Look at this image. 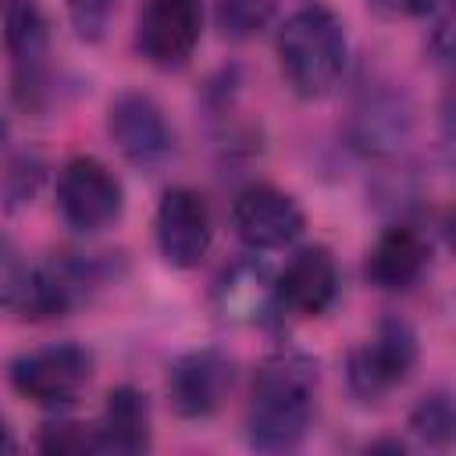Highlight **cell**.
<instances>
[{
    "instance_id": "obj_9",
    "label": "cell",
    "mask_w": 456,
    "mask_h": 456,
    "mask_svg": "<svg viewBox=\"0 0 456 456\" xmlns=\"http://www.w3.org/2000/svg\"><path fill=\"white\" fill-rule=\"evenodd\" d=\"M100 278H103V267L96 260L57 256L25 274V285L14 299V306L21 310V317H32V321L64 317L100 285Z\"/></svg>"
},
{
    "instance_id": "obj_20",
    "label": "cell",
    "mask_w": 456,
    "mask_h": 456,
    "mask_svg": "<svg viewBox=\"0 0 456 456\" xmlns=\"http://www.w3.org/2000/svg\"><path fill=\"white\" fill-rule=\"evenodd\" d=\"M25 274L28 271H25L21 256H18V249L7 239H0V310L14 306V299H18L21 285H25Z\"/></svg>"
},
{
    "instance_id": "obj_8",
    "label": "cell",
    "mask_w": 456,
    "mask_h": 456,
    "mask_svg": "<svg viewBox=\"0 0 456 456\" xmlns=\"http://www.w3.org/2000/svg\"><path fill=\"white\" fill-rule=\"evenodd\" d=\"M153 228H157V249L167 267L192 271L210 253V242H214L210 207L189 185H175L160 196Z\"/></svg>"
},
{
    "instance_id": "obj_13",
    "label": "cell",
    "mask_w": 456,
    "mask_h": 456,
    "mask_svg": "<svg viewBox=\"0 0 456 456\" xmlns=\"http://www.w3.org/2000/svg\"><path fill=\"white\" fill-rule=\"evenodd\" d=\"M7 50L14 64V86L25 103H36V96L46 89V68H50V36L39 7L32 0H7Z\"/></svg>"
},
{
    "instance_id": "obj_10",
    "label": "cell",
    "mask_w": 456,
    "mask_h": 456,
    "mask_svg": "<svg viewBox=\"0 0 456 456\" xmlns=\"http://www.w3.org/2000/svg\"><path fill=\"white\" fill-rule=\"evenodd\" d=\"M232 228L249 249H285L306 228L299 203L274 185H246L232 203Z\"/></svg>"
},
{
    "instance_id": "obj_16",
    "label": "cell",
    "mask_w": 456,
    "mask_h": 456,
    "mask_svg": "<svg viewBox=\"0 0 456 456\" xmlns=\"http://www.w3.org/2000/svg\"><path fill=\"white\" fill-rule=\"evenodd\" d=\"M274 14V0H214V21L224 39L242 43L267 28Z\"/></svg>"
},
{
    "instance_id": "obj_12",
    "label": "cell",
    "mask_w": 456,
    "mask_h": 456,
    "mask_svg": "<svg viewBox=\"0 0 456 456\" xmlns=\"http://www.w3.org/2000/svg\"><path fill=\"white\" fill-rule=\"evenodd\" d=\"M232 385H235V363L221 349L185 353L167 370L171 410L185 420H200V417H210L214 410H221Z\"/></svg>"
},
{
    "instance_id": "obj_18",
    "label": "cell",
    "mask_w": 456,
    "mask_h": 456,
    "mask_svg": "<svg viewBox=\"0 0 456 456\" xmlns=\"http://www.w3.org/2000/svg\"><path fill=\"white\" fill-rule=\"evenodd\" d=\"M110 14H114V0H68L71 28L86 43L103 39V32L110 25Z\"/></svg>"
},
{
    "instance_id": "obj_4",
    "label": "cell",
    "mask_w": 456,
    "mask_h": 456,
    "mask_svg": "<svg viewBox=\"0 0 456 456\" xmlns=\"http://www.w3.org/2000/svg\"><path fill=\"white\" fill-rule=\"evenodd\" d=\"M57 210L75 232H103L121 217L125 189L103 160L78 153L57 171Z\"/></svg>"
},
{
    "instance_id": "obj_19",
    "label": "cell",
    "mask_w": 456,
    "mask_h": 456,
    "mask_svg": "<svg viewBox=\"0 0 456 456\" xmlns=\"http://www.w3.org/2000/svg\"><path fill=\"white\" fill-rule=\"evenodd\" d=\"M43 452H93V424H75V420H57L46 424L39 435Z\"/></svg>"
},
{
    "instance_id": "obj_22",
    "label": "cell",
    "mask_w": 456,
    "mask_h": 456,
    "mask_svg": "<svg viewBox=\"0 0 456 456\" xmlns=\"http://www.w3.org/2000/svg\"><path fill=\"white\" fill-rule=\"evenodd\" d=\"M18 449V442L11 438V431L4 428V420H0V452H14Z\"/></svg>"
},
{
    "instance_id": "obj_6",
    "label": "cell",
    "mask_w": 456,
    "mask_h": 456,
    "mask_svg": "<svg viewBox=\"0 0 456 456\" xmlns=\"http://www.w3.org/2000/svg\"><path fill=\"white\" fill-rule=\"evenodd\" d=\"M203 36V0H146L135 21V50L153 68H182Z\"/></svg>"
},
{
    "instance_id": "obj_17",
    "label": "cell",
    "mask_w": 456,
    "mask_h": 456,
    "mask_svg": "<svg viewBox=\"0 0 456 456\" xmlns=\"http://www.w3.org/2000/svg\"><path fill=\"white\" fill-rule=\"evenodd\" d=\"M410 428L417 438H424L428 445H445L452 438L456 428V413H452V399L445 392H431L424 395L413 413H410Z\"/></svg>"
},
{
    "instance_id": "obj_14",
    "label": "cell",
    "mask_w": 456,
    "mask_h": 456,
    "mask_svg": "<svg viewBox=\"0 0 456 456\" xmlns=\"http://www.w3.org/2000/svg\"><path fill=\"white\" fill-rule=\"evenodd\" d=\"M428 264H431V242L410 224H392L370 246L363 274L381 292H406L420 281Z\"/></svg>"
},
{
    "instance_id": "obj_3",
    "label": "cell",
    "mask_w": 456,
    "mask_h": 456,
    "mask_svg": "<svg viewBox=\"0 0 456 456\" xmlns=\"http://www.w3.org/2000/svg\"><path fill=\"white\" fill-rule=\"evenodd\" d=\"M7 378L21 399L43 410H61V406H71L89 385L93 353L78 342H53V346L14 356Z\"/></svg>"
},
{
    "instance_id": "obj_11",
    "label": "cell",
    "mask_w": 456,
    "mask_h": 456,
    "mask_svg": "<svg viewBox=\"0 0 456 456\" xmlns=\"http://www.w3.org/2000/svg\"><path fill=\"white\" fill-rule=\"evenodd\" d=\"M338 296V264L331 249L306 246L285 260L271 285V303L289 317H321Z\"/></svg>"
},
{
    "instance_id": "obj_2",
    "label": "cell",
    "mask_w": 456,
    "mask_h": 456,
    "mask_svg": "<svg viewBox=\"0 0 456 456\" xmlns=\"http://www.w3.org/2000/svg\"><path fill=\"white\" fill-rule=\"evenodd\" d=\"M274 53L289 89L303 100H321L338 86L346 71L349 36L335 11H328L324 4H306L281 21Z\"/></svg>"
},
{
    "instance_id": "obj_15",
    "label": "cell",
    "mask_w": 456,
    "mask_h": 456,
    "mask_svg": "<svg viewBox=\"0 0 456 456\" xmlns=\"http://www.w3.org/2000/svg\"><path fill=\"white\" fill-rule=\"evenodd\" d=\"M150 449V403L139 388L121 385L107 395L103 417L93 424V452L132 456Z\"/></svg>"
},
{
    "instance_id": "obj_1",
    "label": "cell",
    "mask_w": 456,
    "mask_h": 456,
    "mask_svg": "<svg viewBox=\"0 0 456 456\" xmlns=\"http://www.w3.org/2000/svg\"><path fill=\"white\" fill-rule=\"evenodd\" d=\"M317 403V360L303 353H274L253 374L246 406V435L253 449H296L310 431Z\"/></svg>"
},
{
    "instance_id": "obj_7",
    "label": "cell",
    "mask_w": 456,
    "mask_h": 456,
    "mask_svg": "<svg viewBox=\"0 0 456 456\" xmlns=\"http://www.w3.org/2000/svg\"><path fill=\"white\" fill-rule=\"evenodd\" d=\"M107 135L118 146V153L135 167H153V164L167 160L175 150V132H171L164 107L139 89L118 93L110 100Z\"/></svg>"
},
{
    "instance_id": "obj_5",
    "label": "cell",
    "mask_w": 456,
    "mask_h": 456,
    "mask_svg": "<svg viewBox=\"0 0 456 456\" xmlns=\"http://www.w3.org/2000/svg\"><path fill=\"white\" fill-rule=\"evenodd\" d=\"M417 331L403 321V317H388L378 324V331L356 346L349 353V367H346V378H349V388L374 403V399H385L392 388H399L410 370L417 367Z\"/></svg>"
},
{
    "instance_id": "obj_21",
    "label": "cell",
    "mask_w": 456,
    "mask_h": 456,
    "mask_svg": "<svg viewBox=\"0 0 456 456\" xmlns=\"http://www.w3.org/2000/svg\"><path fill=\"white\" fill-rule=\"evenodd\" d=\"M367 7L381 18L406 21V18H428L438 7V0H367Z\"/></svg>"
}]
</instances>
